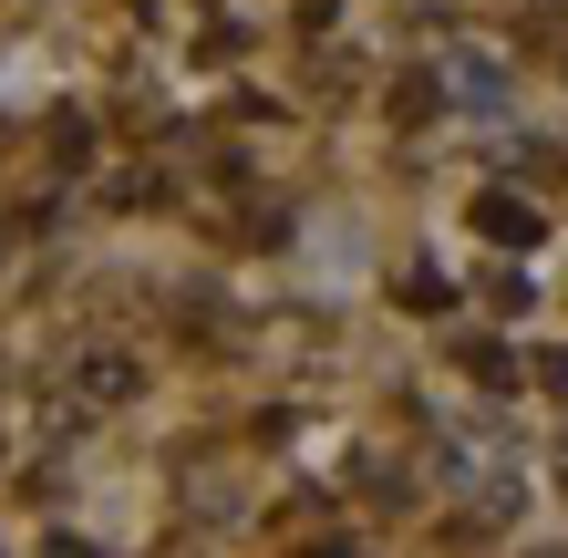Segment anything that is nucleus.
I'll return each mask as SVG.
<instances>
[{"label":"nucleus","instance_id":"4","mask_svg":"<svg viewBox=\"0 0 568 558\" xmlns=\"http://www.w3.org/2000/svg\"><path fill=\"white\" fill-rule=\"evenodd\" d=\"M434 104H445V83H434V73H404V83H393V114H404V124H424Z\"/></svg>","mask_w":568,"mask_h":558},{"label":"nucleus","instance_id":"1","mask_svg":"<svg viewBox=\"0 0 568 558\" xmlns=\"http://www.w3.org/2000/svg\"><path fill=\"white\" fill-rule=\"evenodd\" d=\"M476 227H486L496 248H538V207H527L517 186H486V196H476Z\"/></svg>","mask_w":568,"mask_h":558},{"label":"nucleus","instance_id":"3","mask_svg":"<svg viewBox=\"0 0 568 558\" xmlns=\"http://www.w3.org/2000/svg\"><path fill=\"white\" fill-rule=\"evenodd\" d=\"M455 363H465V373H476L486 393H507V383H517V363H507V342H486V332H476V342H465V352H455Z\"/></svg>","mask_w":568,"mask_h":558},{"label":"nucleus","instance_id":"2","mask_svg":"<svg viewBox=\"0 0 568 558\" xmlns=\"http://www.w3.org/2000/svg\"><path fill=\"white\" fill-rule=\"evenodd\" d=\"M455 93H465V114H507V73L486 52H455Z\"/></svg>","mask_w":568,"mask_h":558},{"label":"nucleus","instance_id":"5","mask_svg":"<svg viewBox=\"0 0 568 558\" xmlns=\"http://www.w3.org/2000/svg\"><path fill=\"white\" fill-rule=\"evenodd\" d=\"M393 301H404V311H445L455 290H445V270H404V290H393Z\"/></svg>","mask_w":568,"mask_h":558},{"label":"nucleus","instance_id":"6","mask_svg":"<svg viewBox=\"0 0 568 558\" xmlns=\"http://www.w3.org/2000/svg\"><path fill=\"white\" fill-rule=\"evenodd\" d=\"M42 558H104V548H83V538H42Z\"/></svg>","mask_w":568,"mask_h":558}]
</instances>
